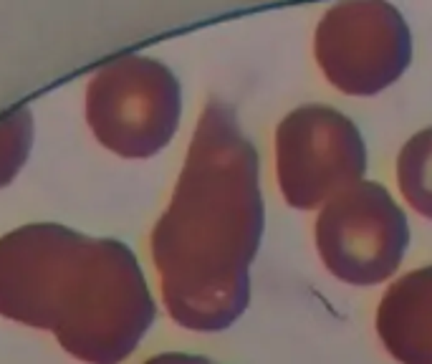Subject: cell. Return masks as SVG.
I'll list each match as a JSON object with an SVG mask.
<instances>
[{
    "label": "cell",
    "mask_w": 432,
    "mask_h": 364,
    "mask_svg": "<svg viewBox=\"0 0 432 364\" xmlns=\"http://www.w3.org/2000/svg\"><path fill=\"white\" fill-rule=\"evenodd\" d=\"M326 268L339 279L369 286L399 266L407 248V220L377 182H359L329 200L316 228Z\"/></svg>",
    "instance_id": "1"
},
{
    "label": "cell",
    "mask_w": 432,
    "mask_h": 364,
    "mask_svg": "<svg viewBox=\"0 0 432 364\" xmlns=\"http://www.w3.org/2000/svg\"><path fill=\"white\" fill-rule=\"evenodd\" d=\"M316 162V205L344 190L364 172V147L357 127L324 107L288 114L279 129V172Z\"/></svg>",
    "instance_id": "2"
},
{
    "label": "cell",
    "mask_w": 432,
    "mask_h": 364,
    "mask_svg": "<svg viewBox=\"0 0 432 364\" xmlns=\"http://www.w3.org/2000/svg\"><path fill=\"white\" fill-rule=\"evenodd\" d=\"M379 334L404 364H427L432 336V268L409 273L387 291L379 309Z\"/></svg>",
    "instance_id": "3"
},
{
    "label": "cell",
    "mask_w": 432,
    "mask_h": 364,
    "mask_svg": "<svg viewBox=\"0 0 432 364\" xmlns=\"http://www.w3.org/2000/svg\"><path fill=\"white\" fill-rule=\"evenodd\" d=\"M399 188L422 215L432 218V129L409 139L399 154Z\"/></svg>",
    "instance_id": "4"
}]
</instances>
